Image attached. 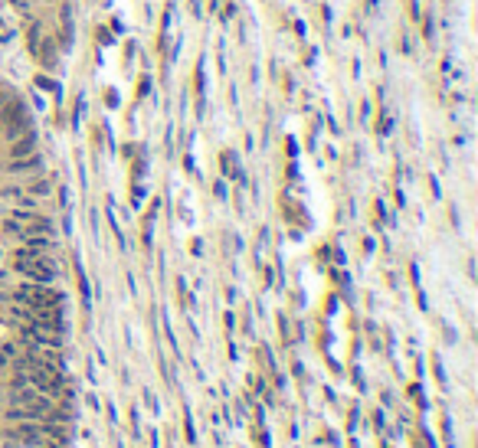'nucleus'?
<instances>
[{
  "label": "nucleus",
  "mask_w": 478,
  "mask_h": 448,
  "mask_svg": "<svg viewBox=\"0 0 478 448\" xmlns=\"http://www.w3.org/2000/svg\"><path fill=\"white\" fill-rule=\"evenodd\" d=\"M3 173H7V177H17V180H30V177H40V173H46L43 150H36V154H30V157L3 160Z\"/></svg>",
  "instance_id": "nucleus-1"
},
{
  "label": "nucleus",
  "mask_w": 478,
  "mask_h": 448,
  "mask_svg": "<svg viewBox=\"0 0 478 448\" xmlns=\"http://www.w3.org/2000/svg\"><path fill=\"white\" fill-rule=\"evenodd\" d=\"M40 150V131L30 128L23 131L20 138H13L10 144H3V160H17V157H30Z\"/></svg>",
  "instance_id": "nucleus-2"
},
{
  "label": "nucleus",
  "mask_w": 478,
  "mask_h": 448,
  "mask_svg": "<svg viewBox=\"0 0 478 448\" xmlns=\"http://www.w3.org/2000/svg\"><path fill=\"white\" fill-rule=\"evenodd\" d=\"M13 40H17V30H3V26H0V49H3V46H10Z\"/></svg>",
  "instance_id": "nucleus-3"
},
{
  "label": "nucleus",
  "mask_w": 478,
  "mask_h": 448,
  "mask_svg": "<svg viewBox=\"0 0 478 448\" xmlns=\"http://www.w3.org/2000/svg\"><path fill=\"white\" fill-rule=\"evenodd\" d=\"M423 36H426V40H433V36H435V26H433V17H423Z\"/></svg>",
  "instance_id": "nucleus-4"
},
{
  "label": "nucleus",
  "mask_w": 478,
  "mask_h": 448,
  "mask_svg": "<svg viewBox=\"0 0 478 448\" xmlns=\"http://www.w3.org/2000/svg\"><path fill=\"white\" fill-rule=\"evenodd\" d=\"M105 105L118 108V92H115V88H111V92H105Z\"/></svg>",
  "instance_id": "nucleus-5"
},
{
  "label": "nucleus",
  "mask_w": 478,
  "mask_h": 448,
  "mask_svg": "<svg viewBox=\"0 0 478 448\" xmlns=\"http://www.w3.org/2000/svg\"><path fill=\"white\" fill-rule=\"evenodd\" d=\"M213 193H217V196H219V200H226V183H223V180H219V183H217V187H213Z\"/></svg>",
  "instance_id": "nucleus-6"
}]
</instances>
